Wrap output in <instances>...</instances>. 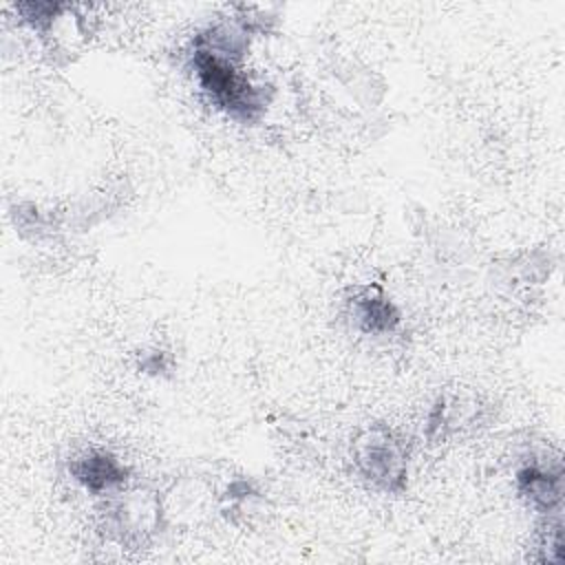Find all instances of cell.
<instances>
[{"label":"cell","instance_id":"cell-2","mask_svg":"<svg viewBox=\"0 0 565 565\" xmlns=\"http://www.w3.org/2000/svg\"><path fill=\"white\" fill-rule=\"evenodd\" d=\"M355 472L373 488L399 494L408 483V446L386 424L364 428L351 444Z\"/></svg>","mask_w":565,"mask_h":565},{"label":"cell","instance_id":"cell-6","mask_svg":"<svg viewBox=\"0 0 565 565\" xmlns=\"http://www.w3.org/2000/svg\"><path fill=\"white\" fill-rule=\"evenodd\" d=\"M349 316L355 327L369 335H388L397 331L402 322V311L397 305L384 294L380 285H360L353 287L347 298Z\"/></svg>","mask_w":565,"mask_h":565},{"label":"cell","instance_id":"cell-1","mask_svg":"<svg viewBox=\"0 0 565 565\" xmlns=\"http://www.w3.org/2000/svg\"><path fill=\"white\" fill-rule=\"evenodd\" d=\"M188 66L201 93L225 115L241 124L258 121L274 99V86L256 79L243 68V62H232L190 46Z\"/></svg>","mask_w":565,"mask_h":565},{"label":"cell","instance_id":"cell-5","mask_svg":"<svg viewBox=\"0 0 565 565\" xmlns=\"http://www.w3.org/2000/svg\"><path fill=\"white\" fill-rule=\"evenodd\" d=\"M71 477L93 497H108L128 486V466L104 448H90L68 463Z\"/></svg>","mask_w":565,"mask_h":565},{"label":"cell","instance_id":"cell-7","mask_svg":"<svg viewBox=\"0 0 565 565\" xmlns=\"http://www.w3.org/2000/svg\"><path fill=\"white\" fill-rule=\"evenodd\" d=\"M479 415L475 399H468L461 393H441L428 411L426 417V437L433 441L446 439L448 435L470 426Z\"/></svg>","mask_w":565,"mask_h":565},{"label":"cell","instance_id":"cell-4","mask_svg":"<svg viewBox=\"0 0 565 565\" xmlns=\"http://www.w3.org/2000/svg\"><path fill=\"white\" fill-rule=\"evenodd\" d=\"M519 494L543 516H556L563 510V463L561 459L532 457L516 470Z\"/></svg>","mask_w":565,"mask_h":565},{"label":"cell","instance_id":"cell-8","mask_svg":"<svg viewBox=\"0 0 565 565\" xmlns=\"http://www.w3.org/2000/svg\"><path fill=\"white\" fill-rule=\"evenodd\" d=\"M141 371L143 373H150V375H163L172 369V358L170 353L166 351H152V353H143L141 355V362H139Z\"/></svg>","mask_w":565,"mask_h":565},{"label":"cell","instance_id":"cell-3","mask_svg":"<svg viewBox=\"0 0 565 565\" xmlns=\"http://www.w3.org/2000/svg\"><path fill=\"white\" fill-rule=\"evenodd\" d=\"M166 516V501L159 492L143 486L121 488L106 497L102 527L113 541L141 547L163 530Z\"/></svg>","mask_w":565,"mask_h":565}]
</instances>
